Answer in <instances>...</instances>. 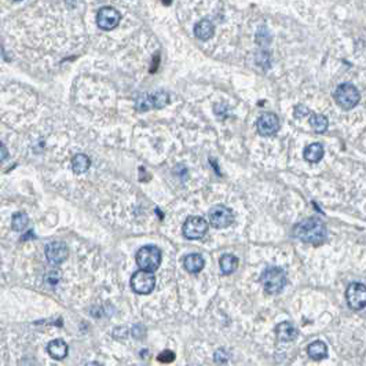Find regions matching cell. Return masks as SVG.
<instances>
[{
	"instance_id": "cell-25",
	"label": "cell",
	"mask_w": 366,
	"mask_h": 366,
	"mask_svg": "<svg viewBox=\"0 0 366 366\" xmlns=\"http://www.w3.org/2000/svg\"><path fill=\"white\" fill-rule=\"evenodd\" d=\"M310 111L307 109V106L305 105H296L295 111H293V115H295L296 119H303L306 116H309Z\"/></svg>"
},
{
	"instance_id": "cell-27",
	"label": "cell",
	"mask_w": 366,
	"mask_h": 366,
	"mask_svg": "<svg viewBox=\"0 0 366 366\" xmlns=\"http://www.w3.org/2000/svg\"><path fill=\"white\" fill-rule=\"evenodd\" d=\"M7 157H9V150H7V147L0 142V164L3 163Z\"/></svg>"
},
{
	"instance_id": "cell-1",
	"label": "cell",
	"mask_w": 366,
	"mask_h": 366,
	"mask_svg": "<svg viewBox=\"0 0 366 366\" xmlns=\"http://www.w3.org/2000/svg\"><path fill=\"white\" fill-rule=\"evenodd\" d=\"M327 226L319 218H307L293 227V235L302 243L321 245L327 240Z\"/></svg>"
},
{
	"instance_id": "cell-3",
	"label": "cell",
	"mask_w": 366,
	"mask_h": 366,
	"mask_svg": "<svg viewBox=\"0 0 366 366\" xmlns=\"http://www.w3.org/2000/svg\"><path fill=\"white\" fill-rule=\"evenodd\" d=\"M137 263L141 270L153 273L161 265V251L156 245H145L137 252Z\"/></svg>"
},
{
	"instance_id": "cell-23",
	"label": "cell",
	"mask_w": 366,
	"mask_h": 366,
	"mask_svg": "<svg viewBox=\"0 0 366 366\" xmlns=\"http://www.w3.org/2000/svg\"><path fill=\"white\" fill-rule=\"evenodd\" d=\"M135 107H137L139 112H146L153 109V107H152V101H150V94H145V95L138 97L137 102H135Z\"/></svg>"
},
{
	"instance_id": "cell-24",
	"label": "cell",
	"mask_w": 366,
	"mask_h": 366,
	"mask_svg": "<svg viewBox=\"0 0 366 366\" xmlns=\"http://www.w3.org/2000/svg\"><path fill=\"white\" fill-rule=\"evenodd\" d=\"M157 361L163 362V363L174 362L175 361V353H174V351H169V350H165V351H163V353L157 357Z\"/></svg>"
},
{
	"instance_id": "cell-12",
	"label": "cell",
	"mask_w": 366,
	"mask_h": 366,
	"mask_svg": "<svg viewBox=\"0 0 366 366\" xmlns=\"http://www.w3.org/2000/svg\"><path fill=\"white\" fill-rule=\"evenodd\" d=\"M275 332H277V339L283 343L293 341L297 337V329L291 322H281L275 328Z\"/></svg>"
},
{
	"instance_id": "cell-30",
	"label": "cell",
	"mask_w": 366,
	"mask_h": 366,
	"mask_svg": "<svg viewBox=\"0 0 366 366\" xmlns=\"http://www.w3.org/2000/svg\"><path fill=\"white\" fill-rule=\"evenodd\" d=\"M15 2H21V0H15Z\"/></svg>"
},
{
	"instance_id": "cell-10",
	"label": "cell",
	"mask_w": 366,
	"mask_h": 366,
	"mask_svg": "<svg viewBox=\"0 0 366 366\" xmlns=\"http://www.w3.org/2000/svg\"><path fill=\"white\" fill-rule=\"evenodd\" d=\"M121 21V14L113 7H102L98 11L97 24L102 31H113Z\"/></svg>"
},
{
	"instance_id": "cell-28",
	"label": "cell",
	"mask_w": 366,
	"mask_h": 366,
	"mask_svg": "<svg viewBox=\"0 0 366 366\" xmlns=\"http://www.w3.org/2000/svg\"><path fill=\"white\" fill-rule=\"evenodd\" d=\"M85 366H101V365H99L98 362H89Z\"/></svg>"
},
{
	"instance_id": "cell-22",
	"label": "cell",
	"mask_w": 366,
	"mask_h": 366,
	"mask_svg": "<svg viewBox=\"0 0 366 366\" xmlns=\"http://www.w3.org/2000/svg\"><path fill=\"white\" fill-rule=\"evenodd\" d=\"M28 223H29V217L25 212H17L13 215L11 227H13L14 231H23V230L27 229Z\"/></svg>"
},
{
	"instance_id": "cell-16",
	"label": "cell",
	"mask_w": 366,
	"mask_h": 366,
	"mask_svg": "<svg viewBox=\"0 0 366 366\" xmlns=\"http://www.w3.org/2000/svg\"><path fill=\"white\" fill-rule=\"evenodd\" d=\"M307 354L309 357L314 361H322L328 357V346L321 340H317V341H313L307 347Z\"/></svg>"
},
{
	"instance_id": "cell-7",
	"label": "cell",
	"mask_w": 366,
	"mask_h": 366,
	"mask_svg": "<svg viewBox=\"0 0 366 366\" xmlns=\"http://www.w3.org/2000/svg\"><path fill=\"white\" fill-rule=\"evenodd\" d=\"M209 222L217 229H225L229 227L234 222V213L229 207L226 205H215L209 209Z\"/></svg>"
},
{
	"instance_id": "cell-6",
	"label": "cell",
	"mask_w": 366,
	"mask_h": 366,
	"mask_svg": "<svg viewBox=\"0 0 366 366\" xmlns=\"http://www.w3.org/2000/svg\"><path fill=\"white\" fill-rule=\"evenodd\" d=\"M156 287V277L155 274L145 270H139L137 273L133 274L131 277V288L134 292H137L139 295H147L153 291Z\"/></svg>"
},
{
	"instance_id": "cell-21",
	"label": "cell",
	"mask_w": 366,
	"mask_h": 366,
	"mask_svg": "<svg viewBox=\"0 0 366 366\" xmlns=\"http://www.w3.org/2000/svg\"><path fill=\"white\" fill-rule=\"evenodd\" d=\"M310 124L315 133L318 134H324L329 127V121H328V117L324 115H311L310 117Z\"/></svg>"
},
{
	"instance_id": "cell-14",
	"label": "cell",
	"mask_w": 366,
	"mask_h": 366,
	"mask_svg": "<svg viewBox=\"0 0 366 366\" xmlns=\"http://www.w3.org/2000/svg\"><path fill=\"white\" fill-rule=\"evenodd\" d=\"M215 28L209 19H201L195 25V36L201 41H207L213 36Z\"/></svg>"
},
{
	"instance_id": "cell-2",
	"label": "cell",
	"mask_w": 366,
	"mask_h": 366,
	"mask_svg": "<svg viewBox=\"0 0 366 366\" xmlns=\"http://www.w3.org/2000/svg\"><path fill=\"white\" fill-rule=\"evenodd\" d=\"M261 283L265 291L270 295H277L283 291L287 285V274L281 267L273 266L263 271L261 277Z\"/></svg>"
},
{
	"instance_id": "cell-17",
	"label": "cell",
	"mask_w": 366,
	"mask_h": 366,
	"mask_svg": "<svg viewBox=\"0 0 366 366\" xmlns=\"http://www.w3.org/2000/svg\"><path fill=\"white\" fill-rule=\"evenodd\" d=\"M185 269L191 274H199L204 269V259L203 256L199 253H190L185 257L183 261Z\"/></svg>"
},
{
	"instance_id": "cell-4",
	"label": "cell",
	"mask_w": 366,
	"mask_h": 366,
	"mask_svg": "<svg viewBox=\"0 0 366 366\" xmlns=\"http://www.w3.org/2000/svg\"><path fill=\"white\" fill-rule=\"evenodd\" d=\"M335 101L341 109L350 111V109H353V107L358 105V102H359V91L351 83L340 84L339 87L335 90Z\"/></svg>"
},
{
	"instance_id": "cell-18",
	"label": "cell",
	"mask_w": 366,
	"mask_h": 366,
	"mask_svg": "<svg viewBox=\"0 0 366 366\" xmlns=\"http://www.w3.org/2000/svg\"><path fill=\"white\" fill-rule=\"evenodd\" d=\"M219 265H221L222 273L225 274V275H230V274H233L234 271H235V269H237L239 259L234 255L227 253V255L222 256L221 261H219Z\"/></svg>"
},
{
	"instance_id": "cell-15",
	"label": "cell",
	"mask_w": 366,
	"mask_h": 366,
	"mask_svg": "<svg viewBox=\"0 0 366 366\" xmlns=\"http://www.w3.org/2000/svg\"><path fill=\"white\" fill-rule=\"evenodd\" d=\"M325 155V150H324V146L321 143H311V145L306 146L305 152H303V157H305L306 161L309 163H319Z\"/></svg>"
},
{
	"instance_id": "cell-9",
	"label": "cell",
	"mask_w": 366,
	"mask_h": 366,
	"mask_svg": "<svg viewBox=\"0 0 366 366\" xmlns=\"http://www.w3.org/2000/svg\"><path fill=\"white\" fill-rule=\"evenodd\" d=\"M256 128L262 137H271L274 134H277V131L279 130V119L275 113L265 112L257 117Z\"/></svg>"
},
{
	"instance_id": "cell-5",
	"label": "cell",
	"mask_w": 366,
	"mask_h": 366,
	"mask_svg": "<svg viewBox=\"0 0 366 366\" xmlns=\"http://www.w3.org/2000/svg\"><path fill=\"white\" fill-rule=\"evenodd\" d=\"M209 225L201 217L187 218L182 227V233L187 240H200L208 233Z\"/></svg>"
},
{
	"instance_id": "cell-20",
	"label": "cell",
	"mask_w": 366,
	"mask_h": 366,
	"mask_svg": "<svg viewBox=\"0 0 366 366\" xmlns=\"http://www.w3.org/2000/svg\"><path fill=\"white\" fill-rule=\"evenodd\" d=\"M150 101H152V107L153 109H163L169 103V94L167 91H156L150 94Z\"/></svg>"
},
{
	"instance_id": "cell-29",
	"label": "cell",
	"mask_w": 366,
	"mask_h": 366,
	"mask_svg": "<svg viewBox=\"0 0 366 366\" xmlns=\"http://www.w3.org/2000/svg\"><path fill=\"white\" fill-rule=\"evenodd\" d=\"M163 2H164V5H165V6L171 5V3H172V0H163Z\"/></svg>"
},
{
	"instance_id": "cell-26",
	"label": "cell",
	"mask_w": 366,
	"mask_h": 366,
	"mask_svg": "<svg viewBox=\"0 0 366 366\" xmlns=\"http://www.w3.org/2000/svg\"><path fill=\"white\" fill-rule=\"evenodd\" d=\"M213 358H215V362H218V363H225V362L229 359L227 354L225 353V350H218Z\"/></svg>"
},
{
	"instance_id": "cell-11",
	"label": "cell",
	"mask_w": 366,
	"mask_h": 366,
	"mask_svg": "<svg viewBox=\"0 0 366 366\" xmlns=\"http://www.w3.org/2000/svg\"><path fill=\"white\" fill-rule=\"evenodd\" d=\"M68 255H69V249H68L67 244L55 241V243H50L46 247V257L50 265H62L68 259Z\"/></svg>"
},
{
	"instance_id": "cell-8",
	"label": "cell",
	"mask_w": 366,
	"mask_h": 366,
	"mask_svg": "<svg viewBox=\"0 0 366 366\" xmlns=\"http://www.w3.org/2000/svg\"><path fill=\"white\" fill-rule=\"evenodd\" d=\"M346 299L347 303L353 310L359 311L365 309L366 306V287L361 283L350 284L346 291Z\"/></svg>"
},
{
	"instance_id": "cell-19",
	"label": "cell",
	"mask_w": 366,
	"mask_h": 366,
	"mask_svg": "<svg viewBox=\"0 0 366 366\" xmlns=\"http://www.w3.org/2000/svg\"><path fill=\"white\" fill-rule=\"evenodd\" d=\"M90 165H91V160L87 157L85 155H76L73 159H72V169L75 174L80 175V174H84L85 171H89Z\"/></svg>"
},
{
	"instance_id": "cell-13",
	"label": "cell",
	"mask_w": 366,
	"mask_h": 366,
	"mask_svg": "<svg viewBox=\"0 0 366 366\" xmlns=\"http://www.w3.org/2000/svg\"><path fill=\"white\" fill-rule=\"evenodd\" d=\"M68 351H69L68 344L65 343V340L62 339L53 340V341H50L49 346H47V353H49L50 357L54 358V359H58V361L67 358Z\"/></svg>"
}]
</instances>
